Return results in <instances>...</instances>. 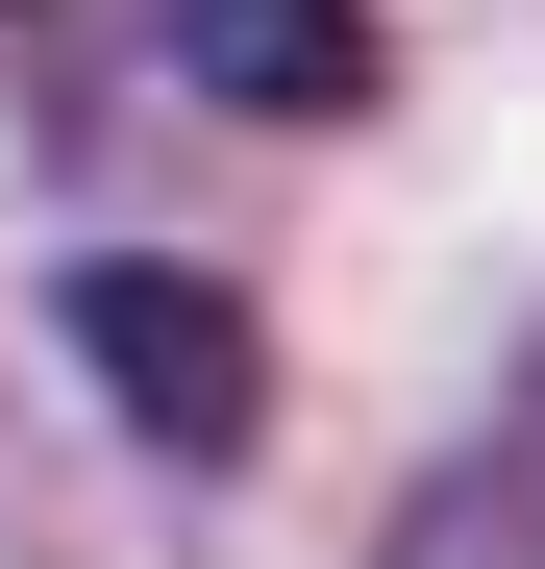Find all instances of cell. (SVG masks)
Segmentation results:
<instances>
[{
    "label": "cell",
    "instance_id": "2",
    "mask_svg": "<svg viewBox=\"0 0 545 569\" xmlns=\"http://www.w3.org/2000/svg\"><path fill=\"white\" fill-rule=\"evenodd\" d=\"M199 100H248V124H347L373 100V0H174L149 26Z\"/></svg>",
    "mask_w": 545,
    "mask_h": 569
},
{
    "label": "cell",
    "instance_id": "3",
    "mask_svg": "<svg viewBox=\"0 0 545 569\" xmlns=\"http://www.w3.org/2000/svg\"><path fill=\"white\" fill-rule=\"evenodd\" d=\"M373 569H545V371H521V397L397 496V545H373Z\"/></svg>",
    "mask_w": 545,
    "mask_h": 569
},
{
    "label": "cell",
    "instance_id": "1",
    "mask_svg": "<svg viewBox=\"0 0 545 569\" xmlns=\"http://www.w3.org/2000/svg\"><path fill=\"white\" fill-rule=\"evenodd\" d=\"M50 322H75V371H100L174 470H248V446H272V322L224 298V272H174V248H75Z\"/></svg>",
    "mask_w": 545,
    "mask_h": 569
}]
</instances>
